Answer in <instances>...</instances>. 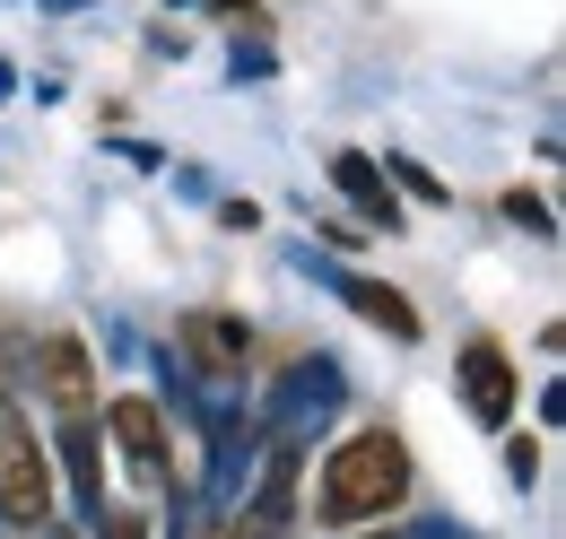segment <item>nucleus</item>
Masks as SVG:
<instances>
[{
  "instance_id": "nucleus-1",
  "label": "nucleus",
  "mask_w": 566,
  "mask_h": 539,
  "mask_svg": "<svg viewBox=\"0 0 566 539\" xmlns=\"http://www.w3.org/2000/svg\"><path fill=\"white\" fill-rule=\"evenodd\" d=\"M401 496H410V444L384 435V426H366V435H349V444L323 462L314 522H323V531H357V522H384Z\"/></svg>"
},
{
  "instance_id": "nucleus-2",
  "label": "nucleus",
  "mask_w": 566,
  "mask_h": 539,
  "mask_svg": "<svg viewBox=\"0 0 566 539\" xmlns=\"http://www.w3.org/2000/svg\"><path fill=\"white\" fill-rule=\"evenodd\" d=\"M0 522H18V531L53 522V453L18 401H0Z\"/></svg>"
},
{
  "instance_id": "nucleus-3",
  "label": "nucleus",
  "mask_w": 566,
  "mask_h": 539,
  "mask_svg": "<svg viewBox=\"0 0 566 539\" xmlns=\"http://www.w3.org/2000/svg\"><path fill=\"white\" fill-rule=\"evenodd\" d=\"M184 374H210V383H235L244 366H253V323H235V314H218V305H201V314H184Z\"/></svg>"
},
{
  "instance_id": "nucleus-4",
  "label": "nucleus",
  "mask_w": 566,
  "mask_h": 539,
  "mask_svg": "<svg viewBox=\"0 0 566 539\" xmlns=\"http://www.w3.org/2000/svg\"><path fill=\"white\" fill-rule=\"evenodd\" d=\"M35 392L53 418H96V348L78 331H53L35 348Z\"/></svg>"
},
{
  "instance_id": "nucleus-5",
  "label": "nucleus",
  "mask_w": 566,
  "mask_h": 539,
  "mask_svg": "<svg viewBox=\"0 0 566 539\" xmlns=\"http://www.w3.org/2000/svg\"><path fill=\"white\" fill-rule=\"evenodd\" d=\"M296 478H305V453L280 435L271 462H262V478H253V505L235 514V531H227V539H287V522H296Z\"/></svg>"
},
{
  "instance_id": "nucleus-6",
  "label": "nucleus",
  "mask_w": 566,
  "mask_h": 539,
  "mask_svg": "<svg viewBox=\"0 0 566 539\" xmlns=\"http://www.w3.org/2000/svg\"><path fill=\"white\" fill-rule=\"evenodd\" d=\"M105 435H114V453L132 462L140 487H166V462H175V453H166V418H157V401H140V392L114 401V409H105Z\"/></svg>"
},
{
  "instance_id": "nucleus-7",
  "label": "nucleus",
  "mask_w": 566,
  "mask_h": 539,
  "mask_svg": "<svg viewBox=\"0 0 566 539\" xmlns=\"http://www.w3.org/2000/svg\"><path fill=\"white\" fill-rule=\"evenodd\" d=\"M462 401H471L480 426H505V418H514V366H505L496 339H471V348H462Z\"/></svg>"
},
{
  "instance_id": "nucleus-8",
  "label": "nucleus",
  "mask_w": 566,
  "mask_h": 539,
  "mask_svg": "<svg viewBox=\"0 0 566 539\" xmlns=\"http://www.w3.org/2000/svg\"><path fill=\"white\" fill-rule=\"evenodd\" d=\"M332 183H340V192H349V201L366 209V226H384V235L401 226V201H392V175H384V166H375L366 148H340V157H332Z\"/></svg>"
},
{
  "instance_id": "nucleus-9",
  "label": "nucleus",
  "mask_w": 566,
  "mask_h": 539,
  "mask_svg": "<svg viewBox=\"0 0 566 539\" xmlns=\"http://www.w3.org/2000/svg\"><path fill=\"white\" fill-rule=\"evenodd\" d=\"M332 287H340V305H349V314L384 323L392 339H419V305H410V296H392L384 278H366V270H332Z\"/></svg>"
},
{
  "instance_id": "nucleus-10",
  "label": "nucleus",
  "mask_w": 566,
  "mask_h": 539,
  "mask_svg": "<svg viewBox=\"0 0 566 539\" xmlns=\"http://www.w3.org/2000/svg\"><path fill=\"white\" fill-rule=\"evenodd\" d=\"M340 401V374L332 366H296L280 392H271V426H280L287 444H296V426H305V409H314V426H323V409Z\"/></svg>"
},
{
  "instance_id": "nucleus-11",
  "label": "nucleus",
  "mask_w": 566,
  "mask_h": 539,
  "mask_svg": "<svg viewBox=\"0 0 566 539\" xmlns=\"http://www.w3.org/2000/svg\"><path fill=\"white\" fill-rule=\"evenodd\" d=\"M62 471L87 514H105V453H96V418H62Z\"/></svg>"
},
{
  "instance_id": "nucleus-12",
  "label": "nucleus",
  "mask_w": 566,
  "mask_h": 539,
  "mask_svg": "<svg viewBox=\"0 0 566 539\" xmlns=\"http://www.w3.org/2000/svg\"><path fill=\"white\" fill-rule=\"evenodd\" d=\"M505 218H514V226H532V235H558V218H549V201H541V192H505Z\"/></svg>"
},
{
  "instance_id": "nucleus-13",
  "label": "nucleus",
  "mask_w": 566,
  "mask_h": 539,
  "mask_svg": "<svg viewBox=\"0 0 566 539\" xmlns=\"http://www.w3.org/2000/svg\"><path fill=\"white\" fill-rule=\"evenodd\" d=\"M96 539H148V531H140V514H123V505H105V514H96Z\"/></svg>"
},
{
  "instance_id": "nucleus-14",
  "label": "nucleus",
  "mask_w": 566,
  "mask_h": 539,
  "mask_svg": "<svg viewBox=\"0 0 566 539\" xmlns=\"http://www.w3.org/2000/svg\"><path fill=\"white\" fill-rule=\"evenodd\" d=\"M505 471H514V487H532V471H541V453H532V444L514 435V444H505Z\"/></svg>"
},
{
  "instance_id": "nucleus-15",
  "label": "nucleus",
  "mask_w": 566,
  "mask_h": 539,
  "mask_svg": "<svg viewBox=\"0 0 566 539\" xmlns=\"http://www.w3.org/2000/svg\"><path fill=\"white\" fill-rule=\"evenodd\" d=\"M392 175H401V183H410V192H419V201H444V183H436V175H427V166H410V157H401V166H392Z\"/></svg>"
},
{
  "instance_id": "nucleus-16",
  "label": "nucleus",
  "mask_w": 566,
  "mask_h": 539,
  "mask_svg": "<svg viewBox=\"0 0 566 539\" xmlns=\"http://www.w3.org/2000/svg\"><path fill=\"white\" fill-rule=\"evenodd\" d=\"M235 78H271V53L262 44H235Z\"/></svg>"
},
{
  "instance_id": "nucleus-17",
  "label": "nucleus",
  "mask_w": 566,
  "mask_h": 539,
  "mask_svg": "<svg viewBox=\"0 0 566 539\" xmlns=\"http://www.w3.org/2000/svg\"><path fill=\"white\" fill-rule=\"evenodd\" d=\"M35 9H53V18H71V9H87V0H35Z\"/></svg>"
},
{
  "instance_id": "nucleus-18",
  "label": "nucleus",
  "mask_w": 566,
  "mask_h": 539,
  "mask_svg": "<svg viewBox=\"0 0 566 539\" xmlns=\"http://www.w3.org/2000/svg\"><path fill=\"white\" fill-rule=\"evenodd\" d=\"M44 539H87V531H62V522H44Z\"/></svg>"
},
{
  "instance_id": "nucleus-19",
  "label": "nucleus",
  "mask_w": 566,
  "mask_h": 539,
  "mask_svg": "<svg viewBox=\"0 0 566 539\" xmlns=\"http://www.w3.org/2000/svg\"><path fill=\"white\" fill-rule=\"evenodd\" d=\"M210 9H253V0H210Z\"/></svg>"
},
{
  "instance_id": "nucleus-20",
  "label": "nucleus",
  "mask_w": 566,
  "mask_h": 539,
  "mask_svg": "<svg viewBox=\"0 0 566 539\" xmlns=\"http://www.w3.org/2000/svg\"><path fill=\"white\" fill-rule=\"evenodd\" d=\"M166 9H201V0H166Z\"/></svg>"
},
{
  "instance_id": "nucleus-21",
  "label": "nucleus",
  "mask_w": 566,
  "mask_h": 539,
  "mask_svg": "<svg viewBox=\"0 0 566 539\" xmlns=\"http://www.w3.org/2000/svg\"><path fill=\"white\" fill-rule=\"evenodd\" d=\"M0 96H9V62H0Z\"/></svg>"
}]
</instances>
